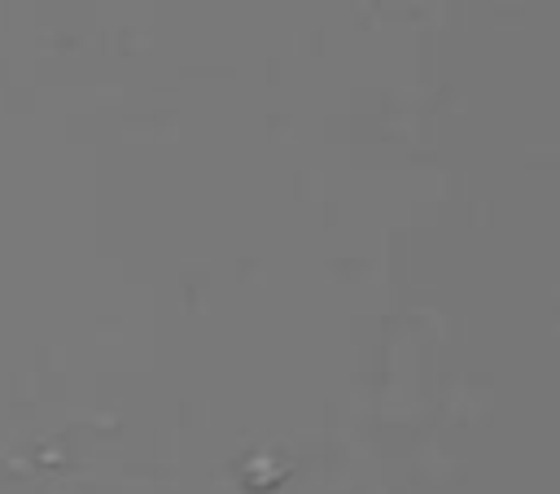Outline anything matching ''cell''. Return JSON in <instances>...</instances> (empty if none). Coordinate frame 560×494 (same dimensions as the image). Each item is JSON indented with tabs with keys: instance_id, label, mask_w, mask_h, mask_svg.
Instances as JSON below:
<instances>
[]
</instances>
